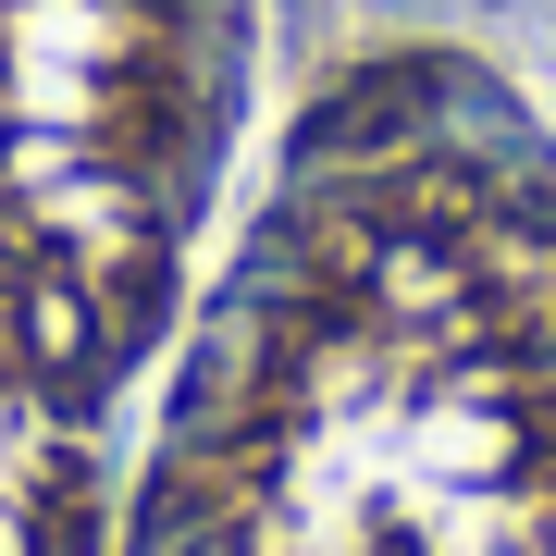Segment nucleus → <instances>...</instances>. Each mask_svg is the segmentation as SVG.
Here are the masks:
<instances>
[{
	"instance_id": "obj_1",
	"label": "nucleus",
	"mask_w": 556,
	"mask_h": 556,
	"mask_svg": "<svg viewBox=\"0 0 556 556\" xmlns=\"http://www.w3.org/2000/svg\"><path fill=\"white\" fill-rule=\"evenodd\" d=\"M544 556H556V532H544Z\"/></svg>"
}]
</instances>
